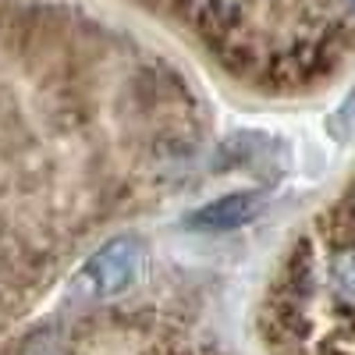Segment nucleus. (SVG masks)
Returning <instances> with one entry per match:
<instances>
[{"instance_id":"1","label":"nucleus","mask_w":355,"mask_h":355,"mask_svg":"<svg viewBox=\"0 0 355 355\" xmlns=\"http://www.w3.org/2000/svg\"><path fill=\"white\" fill-rule=\"evenodd\" d=\"M146 266H150L146 242L121 234V239L107 242L100 252H93L82 263V270L75 274L68 291H71V299H82V302H103V299L128 291L132 284H139Z\"/></svg>"},{"instance_id":"2","label":"nucleus","mask_w":355,"mask_h":355,"mask_svg":"<svg viewBox=\"0 0 355 355\" xmlns=\"http://www.w3.org/2000/svg\"><path fill=\"white\" fill-rule=\"evenodd\" d=\"M263 206H266L263 192H231V196H224L210 206H202L189 224L202 227V231H231V227H242L252 217H259Z\"/></svg>"},{"instance_id":"3","label":"nucleus","mask_w":355,"mask_h":355,"mask_svg":"<svg viewBox=\"0 0 355 355\" xmlns=\"http://www.w3.org/2000/svg\"><path fill=\"white\" fill-rule=\"evenodd\" d=\"M327 284L334 302L355 309V245H341L327 259Z\"/></svg>"},{"instance_id":"4","label":"nucleus","mask_w":355,"mask_h":355,"mask_svg":"<svg viewBox=\"0 0 355 355\" xmlns=\"http://www.w3.org/2000/svg\"><path fill=\"white\" fill-rule=\"evenodd\" d=\"M21 355H68V341L61 334H36L25 341Z\"/></svg>"}]
</instances>
